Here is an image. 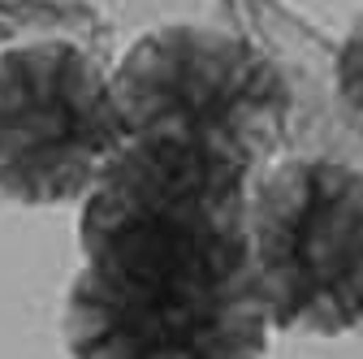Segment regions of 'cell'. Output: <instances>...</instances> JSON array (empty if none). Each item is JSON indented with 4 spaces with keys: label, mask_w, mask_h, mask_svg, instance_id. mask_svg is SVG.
Wrapping results in <instances>:
<instances>
[{
    "label": "cell",
    "mask_w": 363,
    "mask_h": 359,
    "mask_svg": "<svg viewBox=\"0 0 363 359\" xmlns=\"http://www.w3.org/2000/svg\"><path fill=\"white\" fill-rule=\"evenodd\" d=\"M255 165L177 130H134L78 208L69 359H268L247 199Z\"/></svg>",
    "instance_id": "obj_1"
},
{
    "label": "cell",
    "mask_w": 363,
    "mask_h": 359,
    "mask_svg": "<svg viewBox=\"0 0 363 359\" xmlns=\"http://www.w3.org/2000/svg\"><path fill=\"white\" fill-rule=\"evenodd\" d=\"M333 100L354 139H363V9L346 26L333 53Z\"/></svg>",
    "instance_id": "obj_5"
},
{
    "label": "cell",
    "mask_w": 363,
    "mask_h": 359,
    "mask_svg": "<svg viewBox=\"0 0 363 359\" xmlns=\"http://www.w3.org/2000/svg\"><path fill=\"white\" fill-rule=\"evenodd\" d=\"M113 87L130 134H195L238 152L255 169L277 160L294 117L286 65L255 39L203 22L143 31L113 65Z\"/></svg>",
    "instance_id": "obj_3"
},
{
    "label": "cell",
    "mask_w": 363,
    "mask_h": 359,
    "mask_svg": "<svg viewBox=\"0 0 363 359\" xmlns=\"http://www.w3.org/2000/svg\"><path fill=\"white\" fill-rule=\"evenodd\" d=\"M130 139L113 65L74 39L0 53V195L26 208L82 204Z\"/></svg>",
    "instance_id": "obj_4"
},
{
    "label": "cell",
    "mask_w": 363,
    "mask_h": 359,
    "mask_svg": "<svg viewBox=\"0 0 363 359\" xmlns=\"http://www.w3.org/2000/svg\"><path fill=\"white\" fill-rule=\"evenodd\" d=\"M251 277L277 333L363 325V165L277 156L251 177Z\"/></svg>",
    "instance_id": "obj_2"
}]
</instances>
